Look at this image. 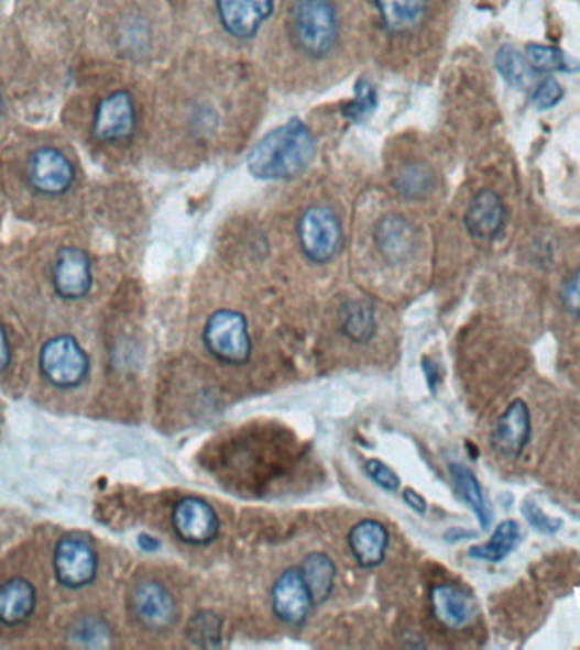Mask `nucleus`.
I'll return each mask as SVG.
<instances>
[{"instance_id":"obj_1","label":"nucleus","mask_w":580,"mask_h":650,"mask_svg":"<svg viewBox=\"0 0 580 650\" xmlns=\"http://www.w3.org/2000/svg\"><path fill=\"white\" fill-rule=\"evenodd\" d=\"M316 155V140L299 119L285 122L256 143L248 155V172L265 181L299 177Z\"/></svg>"},{"instance_id":"obj_2","label":"nucleus","mask_w":580,"mask_h":650,"mask_svg":"<svg viewBox=\"0 0 580 650\" xmlns=\"http://www.w3.org/2000/svg\"><path fill=\"white\" fill-rule=\"evenodd\" d=\"M338 12L333 0H297L291 14L294 45L309 58H325L337 45Z\"/></svg>"},{"instance_id":"obj_3","label":"nucleus","mask_w":580,"mask_h":650,"mask_svg":"<svg viewBox=\"0 0 580 650\" xmlns=\"http://www.w3.org/2000/svg\"><path fill=\"white\" fill-rule=\"evenodd\" d=\"M297 238L304 256L313 263H328L343 246L340 219L329 207H309L297 222Z\"/></svg>"},{"instance_id":"obj_4","label":"nucleus","mask_w":580,"mask_h":650,"mask_svg":"<svg viewBox=\"0 0 580 650\" xmlns=\"http://www.w3.org/2000/svg\"><path fill=\"white\" fill-rule=\"evenodd\" d=\"M204 342L207 351L222 363L243 364L252 354L247 319L234 310H218L207 319Z\"/></svg>"},{"instance_id":"obj_5","label":"nucleus","mask_w":580,"mask_h":650,"mask_svg":"<svg viewBox=\"0 0 580 650\" xmlns=\"http://www.w3.org/2000/svg\"><path fill=\"white\" fill-rule=\"evenodd\" d=\"M90 361L77 339L58 335L50 339L40 353V370L52 385L75 388L89 375Z\"/></svg>"},{"instance_id":"obj_6","label":"nucleus","mask_w":580,"mask_h":650,"mask_svg":"<svg viewBox=\"0 0 580 650\" xmlns=\"http://www.w3.org/2000/svg\"><path fill=\"white\" fill-rule=\"evenodd\" d=\"M136 129V106L127 90H116L97 103L92 136L100 143H121Z\"/></svg>"},{"instance_id":"obj_7","label":"nucleus","mask_w":580,"mask_h":650,"mask_svg":"<svg viewBox=\"0 0 580 650\" xmlns=\"http://www.w3.org/2000/svg\"><path fill=\"white\" fill-rule=\"evenodd\" d=\"M28 180L41 195L58 197L67 194L75 181V166L56 147H37L28 159Z\"/></svg>"},{"instance_id":"obj_8","label":"nucleus","mask_w":580,"mask_h":650,"mask_svg":"<svg viewBox=\"0 0 580 650\" xmlns=\"http://www.w3.org/2000/svg\"><path fill=\"white\" fill-rule=\"evenodd\" d=\"M56 580L67 588H81L96 580L97 554L89 540L68 536L59 540L53 555Z\"/></svg>"},{"instance_id":"obj_9","label":"nucleus","mask_w":580,"mask_h":650,"mask_svg":"<svg viewBox=\"0 0 580 650\" xmlns=\"http://www.w3.org/2000/svg\"><path fill=\"white\" fill-rule=\"evenodd\" d=\"M53 288L65 300H80L92 288V263L80 247L67 246L56 253Z\"/></svg>"},{"instance_id":"obj_10","label":"nucleus","mask_w":580,"mask_h":650,"mask_svg":"<svg viewBox=\"0 0 580 650\" xmlns=\"http://www.w3.org/2000/svg\"><path fill=\"white\" fill-rule=\"evenodd\" d=\"M172 524L185 544H211L219 533V518L215 508L200 498H184L172 511Z\"/></svg>"},{"instance_id":"obj_11","label":"nucleus","mask_w":580,"mask_h":650,"mask_svg":"<svg viewBox=\"0 0 580 650\" xmlns=\"http://www.w3.org/2000/svg\"><path fill=\"white\" fill-rule=\"evenodd\" d=\"M130 605L134 618L150 630H165L177 618V606L171 592L155 581L138 584L131 593Z\"/></svg>"},{"instance_id":"obj_12","label":"nucleus","mask_w":580,"mask_h":650,"mask_svg":"<svg viewBox=\"0 0 580 650\" xmlns=\"http://www.w3.org/2000/svg\"><path fill=\"white\" fill-rule=\"evenodd\" d=\"M219 21L226 33L250 40L274 11V0H218Z\"/></svg>"},{"instance_id":"obj_13","label":"nucleus","mask_w":580,"mask_h":650,"mask_svg":"<svg viewBox=\"0 0 580 650\" xmlns=\"http://www.w3.org/2000/svg\"><path fill=\"white\" fill-rule=\"evenodd\" d=\"M532 438V414L525 401H511L492 429V444L503 456H519Z\"/></svg>"},{"instance_id":"obj_14","label":"nucleus","mask_w":580,"mask_h":650,"mask_svg":"<svg viewBox=\"0 0 580 650\" xmlns=\"http://www.w3.org/2000/svg\"><path fill=\"white\" fill-rule=\"evenodd\" d=\"M272 605L275 615L285 624L300 625L306 621L315 602L300 570L293 568L278 577L272 590Z\"/></svg>"},{"instance_id":"obj_15","label":"nucleus","mask_w":580,"mask_h":650,"mask_svg":"<svg viewBox=\"0 0 580 650\" xmlns=\"http://www.w3.org/2000/svg\"><path fill=\"white\" fill-rule=\"evenodd\" d=\"M507 213L503 200L495 191L481 190L466 212V228L479 241H494L506 225Z\"/></svg>"},{"instance_id":"obj_16","label":"nucleus","mask_w":580,"mask_h":650,"mask_svg":"<svg viewBox=\"0 0 580 650\" xmlns=\"http://www.w3.org/2000/svg\"><path fill=\"white\" fill-rule=\"evenodd\" d=\"M374 243L387 262H401L413 251V225L403 216L389 213L375 224Z\"/></svg>"},{"instance_id":"obj_17","label":"nucleus","mask_w":580,"mask_h":650,"mask_svg":"<svg viewBox=\"0 0 580 650\" xmlns=\"http://www.w3.org/2000/svg\"><path fill=\"white\" fill-rule=\"evenodd\" d=\"M433 614L448 628H462L473 618V602L462 590L451 584H438L431 590Z\"/></svg>"},{"instance_id":"obj_18","label":"nucleus","mask_w":580,"mask_h":650,"mask_svg":"<svg viewBox=\"0 0 580 650\" xmlns=\"http://www.w3.org/2000/svg\"><path fill=\"white\" fill-rule=\"evenodd\" d=\"M387 542V530L375 520H363L348 533L351 552L363 568H375L384 561Z\"/></svg>"},{"instance_id":"obj_19","label":"nucleus","mask_w":580,"mask_h":650,"mask_svg":"<svg viewBox=\"0 0 580 650\" xmlns=\"http://www.w3.org/2000/svg\"><path fill=\"white\" fill-rule=\"evenodd\" d=\"M36 606V590L23 577H12L0 584V621L4 625L24 624Z\"/></svg>"},{"instance_id":"obj_20","label":"nucleus","mask_w":580,"mask_h":650,"mask_svg":"<svg viewBox=\"0 0 580 650\" xmlns=\"http://www.w3.org/2000/svg\"><path fill=\"white\" fill-rule=\"evenodd\" d=\"M385 30L403 34L422 23L428 0H375Z\"/></svg>"},{"instance_id":"obj_21","label":"nucleus","mask_w":580,"mask_h":650,"mask_svg":"<svg viewBox=\"0 0 580 650\" xmlns=\"http://www.w3.org/2000/svg\"><path fill=\"white\" fill-rule=\"evenodd\" d=\"M450 476L455 489L459 493L460 498L472 508L482 529H489V526H491L492 514L479 480L473 476V473L469 467L459 463L450 464Z\"/></svg>"},{"instance_id":"obj_22","label":"nucleus","mask_w":580,"mask_h":650,"mask_svg":"<svg viewBox=\"0 0 580 650\" xmlns=\"http://www.w3.org/2000/svg\"><path fill=\"white\" fill-rule=\"evenodd\" d=\"M522 540V529L519 524L514 520H504L495 527L491 539L485 544L473 546L469 549V555L472 559L488 562H501L516 551L517 544Z\"/></svg>"},{"instance_id":"obj_23","label":"nucleus","mask_w":580,"mask_h":650,"mask_svg":"<svg viewBox=\"0 0 580 650\" xmlns=\"http://www.w3.org/2000/svg\"><path fill=\"white\" fill-rule=\"evenodd\" d=\"M300 573L315 605L325 603L333 592L335 574H337L333 561L321 552H315L304 559Z\"/></svg>"},{"instance_id":"obj_24","label":"nucleus","mask_w":580,"mask_h":650,"mask_svg":"<svg viewBox=\"0 0 580 650\" xmlns=\"http://www.w3.org/2000/svg\"><path fill=\"white\" fill-rule=\"evenodd\" d=\"M397 194L407 200H423L435 188V173L426 163H407L394 180Z\"/></svg>"},{"instance_id":"obj_25","label":"nucleus","mask_w":580,"mask_h":650,"mask_svg":"<svg viewBox=\"0 0 580 650\" xmlns=\"http://www.w3.org/2000/svg\"><path fill=\"white\" fill-rule=\"evenodd\" d=\"M495 68L501 77L516 89H526L533 80V70L528 59L523 58L513 46L504 45L495 55Z\"/></svg>"},{"instance_id":"obj_26","label":"nucleus","mask_w":580,"mask_h":650,"mask_svg":"<svg viewBox=\"0 0 580 650\" xmlns=\"http://www.w3.org/2000/svg\"><path fill=\"white\" fill-rule=\"evenodd\" d=\"M343 332L355 342L372 339L375 332L374 310L365 301H353L343 312Z\"/></svg>"},{"instance_id":"obj_27","label":"nucleus","mask_w":580,"mask_h":650,"mask_svg":"<svg viewBox=\"0 0 580 650\" xmlns=\"http://www.w3.org/2000/svg\"><path fill=\"white\" fill-rule=\"evenodd\" d=\"M185 634L194 646L218 647L222 639V624L218 615L209 610H200L190 618Z\"/></svg>"},{"instance_id":"obj_28","label":"nucleus","mask_w":580,"mask_h":650,"mask_svg":"<svg viewBox=\"0 0 580 650\" xmlns=\"http://www.w3.org/2000/svg\"><path fill=\"white\" fill-rule=\"evenodd\" d=\"M379 106L377 90L365 78H360L355 85V93L344 103L341 114L351 122H363L374 114Z\"/></svg>"},{"instance_id":"obj_29","label":"nucleus","mask_w":580,"mask_h":650,"mask_svg":"<svg viewBox=\"0 0 580 650\" xmlns=\"http://www.w3.org/2000/svg\"><path fill=\"white\" fill-rule=\"evenodd\" d=\"M526 59H528L529 67L544 71V74L566 70L567 67L566 56L554 46L528 45L526 46Z\"/></svg>"},{"instance_id":"obj_30","label":"nucleus","mask_w":580,"mask_h":650,"mask_svg":"<svg viewBox=\"0 0 580 650\" xmlns=\"http://www.w3.org/2000/svg\"><path fill=\"white\" fill-rule=\"evenodd\" d=\"M522 515L526 522L536 530V532L545 533V536H554L558 530L562 529L563 520L558 517H550L540 505L536 504L532 498H526L522 504Z\"/></svg>"},{"instance_id":"obj_31","label":"nucleus","mask_w":580,"mask_h":650,"mask_svg":"<svg viewBox=\"0 0 580 650\" xmlns=\"http://www.w3.org/2000/svg\"><path fill=\"white\" fill-rule=\"evenodd\" d=\"M109 639V630L106 624L96 618H84L72 628V640L78 646H102Z\"/></svg>"},{"instance_id":"obj_32","label":"nucleus","mask_w":580,"mask_h":650,"mask_svg":"<svg viewBox=\"0 0 580 650\" xmlns=\"http://www.w3.org/2000/svg\"><path fill=\"white\" fill-rule=\"evenodd\" d=\"M563 97L562 85L558 84L555 78H547L538 85V89L533 93V102L536 103L541 111H548L551 107L557 106Z\"/></svg>"},{"instance_id":"obj_33","label":"nucleus","mask_w":580,"mask_h":650,"mask_svg":"<svg viewBox=\"0 0 580 650\" xmlns=\"http://www.w3.org/2000/svg\"><path fill=\"white\" fill-rule=\"evenodd\" d=\"M365 471L370 478L374 480L379 486L387 489V492H397L401 486L400 476H397L391 467L385 466L382 461L369 460L365 463Z\"/></svg>"},{"instance_id":"obj_34","label":"nucleus","mask_w":580,"mask_h":650,"mask_svg":"<svg viewBox=\"0 0 580 650\" xmlns=\"http://www.w3.org/2000/svg\"><path fill=\"white\" fill-rule=\"evenodd\" d=\"M563 309L570 316L580 319V268L567 278L562 288Z\"/></svg>"},{"instance_id":"obj_35","label":"nucleus","mask_w":580,"mask_h":650,"mask_svg":"<svg viewBox=\"0 0 580 650\" xmlns=\"http://www.w3.org/2000/svg\"><path fill=\"white\" fill-rule=\"evenodd\" d=\"M403 498L404 502H406L414 511H418V514H426V510H428V505H426L425 498H423L419 493L414 492V489H404Z\"/></svg>"},{"instance_id":"obj_36","label":"nucleus","mask_w":580,"mask_h":650,"mask_svg":"<svg viewBox=\"0 0 580 650\" xmlns=\"http://www.w3.org/2000/svg\"><path fill=\"white\" fill-rule=\"evenodd\" d=\"M9 363H11V345H9L4 328L0 326V373L8 370Z\"/></svg>"},{"instance_id":"obj_37","label":"nucleus","mask_w":580,"mask_h":650,"mask_svg":"<svg viewBox=\"0 0 580 650\" xmlns=\"http://www.w3.org/2000/svg\"><path fill=\"white\" fill-rule=\"evenodd\" d=\"M473 537H475V533L469 532V530L466 529H459V527H457V529H451L448 533H445V539L450 540V542H457V540L462 539H473Z\"/></svg>"},{"instance_id":"obj_38","label":"nucleus","mask_w":580,"mask_h":650,"mask_svg":"<svg viewBox=\"0 0 580 650\" xmlns=\"http://www.w3.org/2000/svg\"><path fill=\"white\" fill-rule=\"evenodd\" d=\"M140 548L144 549V551H155V549H158V540L153 539V537L150 536H141Z\"/></svg>"}]
</instances>
